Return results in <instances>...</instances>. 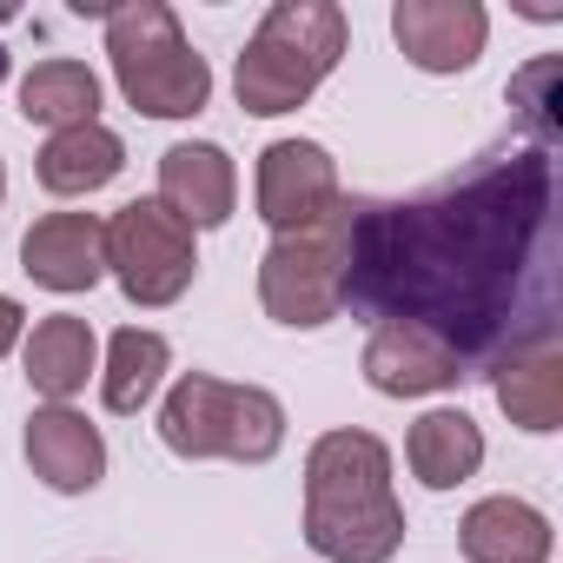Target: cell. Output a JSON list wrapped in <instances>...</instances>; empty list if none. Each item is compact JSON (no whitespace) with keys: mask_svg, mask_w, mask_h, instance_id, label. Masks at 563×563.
Masks as SVG:
<instances>
[{"mask_svg":"<svg viewBox=\"0 0 563 563\" xmlns=\"http://www.w3.org/2000/svg\"><path fill=\"white\" fill-rule=\"evenodd\" d=\"M550 212L543 153L484 159L418 206H358L345 306L378 319L431 325L464 365L510 332L517 278L537 272V239Z\"/></svg>","mask_w":563,"mask_h":563,"instance_id":"6da1fadb","label":"cell"},{"mask_svg":"<svg viewBox=\"0 0 563 563\" xmlns=\"http://www.w3.org/2000/svg\"><path fill=\"white\" fill-rule=\"evenodd\" d=\"M306 543L325 563H391L405 543V504L391 490V451L372 431H325L306 457Z\"/></svg>","mask_w":563,"mask_h":563,"instance_id":"7a4b0ae2","label":"cell"},{"mask_svg":"<svg viewBox=\"0 0 563 563\" xmlns=\"http://www.w3.org/2000/svg\"><path fill=\"white\" fill-rule=\"evenodd\" d=\"M339 54H345V14L332 0H278L239 54V74H232L239 107L258 120L299 113L325 87Z\"/></svg>","mask_w":563,"mask_h":563,"instance_id":"3957f363","label":"cell"},{"mask_svg":"<svg viewBox=\"0 0 563 563\" xmlns=\"http://www.w3.org/2000/svg\"><path fill=\"white\" fill-rule=\"evenodd\" d=\"M107 60H113V80H120L126 107L146 113V120H192L212 100L206 54H192L179 14L159 8V0L107 8Z\"/></svg>","mask_w":563,"mask_h":563,"instance_id":"277c9868","label":"cell"},{"mask_svg":"<svg viewBox=\"0 0 563 563\" xmlns=\"http://www.w3.org/2000/svg\"><path fill=\"white\" fill-rule=\"evenodd\" d=\"M159 444L173 457H225V464H265L286 444V405L265 385H225L212 372H186L159 405Z\"/></svg>","mask_w":563,"mask_h":563,"instance_id":"5b68a950","label":"cell"},{"mask_svg":"<svg viewBox=\"0 0 563 563\" xmlns=\"http://www.w3.org/2000/svg\"><path fill=\"white\" fill-rule=\"evenodd\" d=\"M352 239H358V206L339 199L325 219L278 232L258 258V306L265 319L319 332L345 312V278H352Z\"/></svg>","mask_w":563,"mask_h":563,"instance_id":"8992f818","label":"cell"},{"mask_svg":"<svg viewBox=\"0 0 563 563\" xmlns=\"http://www.w3.org/2000/svg\"><path fill=\"white\" fill-rule=\"evenodd\" d=\"M107 272L120 278V292L146 312L186 299V286L199 278V245L192 225L173 219L159 199H133L107 219Z\"/></svg>","mask_w":563,"mask_h":563,"instance_id":"52a82bcc","label":"cell"},{"mask_svg":"<svg viewBox=\"0 0 563 563\" xmlns=\"http://www.w3.org/2000/svg\"><path fill=\"white\" fill-rule=\"evenodd\" d=\"M339 159L319 140H272L258 153V219L272 232H299L339 206Z\"/></svg>","mask_w":563,"mask_h":563,"instance_id":"ba28073f","label":"cell"},{"mask_svg":"<svg viewBox=\"0 0 563 563\" xmlns=\"http://www.w3.org/2000/svg\"><path fill=\"white\" fill-rule=\"evenodd\" d=\"M464 378V358L418 319H378L365 339V385L378 398H431Z\"/></svg>","mask_w":563,"mask_h":563,"instance_id":"9c48e42d","label":"cell"},{"mask_svg":"<svg viewBox=\"0 0 563 563\" xmlns=\"http://www.w3.org/2000/svg\"><path fill=\"white\" fill-rule=\"evenodd\" d=\"M490 391L504 405V418L517 431H556L563 424V345L556 325H530L523 339H510L490 365Z\"/></svg>","mask_w":563,"mask_h":563,"instance_id":"30bf717a","label":"cell"},{"mask_svg":"<svg viewBox=\"0 0 563 563\" xmlns=\"http://www.w3.org/2000/svg\"><path fill=\"white\" fill-rule=\"evenodd\" d=\"M391 34L418 74H464L490 41V14L477 0H398Z\"/></svg>","mask_w":563,"mask_h":563,"instance_id":"8fae6325","label":"cell"},{"mask_svg":"<svg viewBox=\"0 0 563 563\" xmlns=\"http://www.w3.org/2000/svg\"><path fill=\"white\" fill-rule=\"evenodd\" d=\"M21 272L47 292H93L107 278V219L93 212H47L21 239Z\"/></svg>","mask_w":563,"mask_h":563,"instance_id":"7c38bea8","label":"cell"},{"mask_svg":"<svg viewBox=\"0 0 563 563\" xmlns=\"http://www.w3.org/2000/svg\"><path fill=\"white\" fill-rule=\"evenodd\" d=\"M34 477L60 497H87L100 477H107V438L100 424H87L74 405H41L27 418V438H21Z\"/></svg>","mask_w":563,"mask_h":563,"instance_id":"4fadbf2b","label":"cell"},{"mask_svg":"<svg viewBox=\"0 0 563 563\" xmlns=\"http://www.w3.org/2000/svg\"><path fill=\"white\" fill-rule=\"evenodd\" d=\"M232 199H239V173H232V153L225 146L179 140V146L159 153V206L173 219H186L192 232L225 225L232 219Z\"/></svg>","mask_w":563,"mask_h":563,"instance_id":"5bb4252c","label":"cell"},{"mask_svg":"<svg viewBox=\"0 0 563 563\" xmlns=\"http://www.w3.org/2000/svg\"><path fill=\"white\" fill-rule=\"evenodd\" d=\"M457 543L471 563H550V517L523 497H477L457 523Z\"/></svg>","mask_w":563,"mask_h":563,"instance_id":"9a60e30c","label":"cell"},{"mask_svg":"<svg viewBox=\"0 0 563 563\" xmlns=\"http://www.w3.org/2000/svg\"><path fill=\"white\" fill-rule=\"evenodd\" d=\"M21 358H27V385H34L47 405H67V398H80L87 378L100 372V339H93L87 319L54 312V319H41V325L21 339Z\"/></svg>","mask_w":563,"mask_h":563,"instance_id":"2e32d148","label":"cell"},{"mask_svg":"<svg viewBox=\"0 0 563 563\" xmlns=\"http://www.w3.org/2000/svg\"><path fill=\"white\" fill-rule=\"evenodd\" d=\"M120 166H126V146H120V133L113 126H100V120H87V126H67V133H47V146H41V186L54 192V199H87V192H100V186H113L120 179Z\"/></svg>","mask_w":563,"mask_h":563,"instance_id":"e0dca14e","label":"cell"},{"mask_svg":"<svg viewBox=\"0 0 563 563\" xmlns=\"http://www.w3.org/2000/svg\"><path fill=\"white\" fill-rule=\"evenodd\" d=\"M405 464L424 490H451L464 477H477L484 464V431L464 418V411H424L405 438Z\"/></svg>","mask_w":563,"mask_h":563,"instance_id":"ac0fdd59","label":"cell"},{"mask_svg":"<svg viewBox=\"0 0 563 563\" xmlns=\"http://www.w3.org/2000/svg\"><path fill=\"white\" fill-rule=\"evenodd\" d=\"M21 113L47 133H67V126H87L100 120V80L87 60H41L27 67L21 80Z\"/></svg>","mask_w":563,"mask_h":563,"instance_id":"d6986e66","label":"cell"},{"mask_svg":"<svg viewBox=\"0 0 563 563\" xmlns=\"http://www.w3.org/2000/svg\"><path fill=\"white\" fill-rule=\"evenodd\" d=\"M166 365H173V345H166L159 332H140V325L113 332V339H107V372H100V405L120 411V418H133V411L159 391Z\"/></svg>","mask_w":563,"mask_h":563,"instance_id":"ffe728a7","label":"cell"},{"mask_svg":"<svg viewBox=\"0 0 563 563\" xmlns=\"http://www.w3.org/2000/svg\"><path fill=\"white\" fill-rule=\"evenodd\" d=\"M21 339H27V306L0 292V358H8V352H14Z\"/></svg>","mask_w":563,"mask_h":563,"instance_id":"44dd1931","label":"cell"},{"mask_svg":"<svg viewBox=\"0 0 563 563\" xmlns=\"http://www.w3.org/2000/svg\"><path fill=\"white\" fill-rule=\"evenodd\" d=\"M0 199H8V166H0Z\"/></svg>","mask_w":563,"mask_h":563,"instance_id":"7402d4cb","label":"cell"},{"mask_svg":"<svg viewBox=\"0 0 563 563\" xmlns=\"http://www.w3.org/2000/svg\"><path fill=\"white\" fill-rule=\"evenodd\" d=\"M0 21H14V8H0Z\"/></svg>","mask_w":563,"mask_h":563,"instance_id":"603a6c76","label":"cell"}]
</instances>
